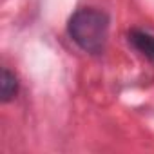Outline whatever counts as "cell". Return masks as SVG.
<instances>
[{
	"mask_svg": "<svg viewBox=\"0 0 154 154\" xmlns=\"http://www.w3.org/2000/svg\"><path fill=\"white\" fill-rule=\"evenodd\" d=\"M67 33L82 51L100 54L109 38V17L94 8L78 9L69 18Z\"/></svg>",
	"mask_w": 154,
	"mask_h": 154,
	"instance_id": "cell-1",
	"label": "cell"
},
{
	"mask_svg": "<svg viewBox=\"0 0 154 154\" xmlns=\"http://www.w3.org/2000/svg\"><path fill=\"white\" fill-rule=\"evenodd\" d=\"M129 44H131L141 56H145L147 60L154 62V36H152L150 33L134 29V31L129 33Z\"/></svg>",
	"mask_w": 154,
	"mask_h": 154,
	"instance_id": "cell-2",
	"label": "cell"
},
{
	"mask_svg": "<svg viewBox=\"0 0 154 154\" xmlns=\"http://www.w3.org/2000/svg\"><path fill=\"white\" fill-rule=\"evenodd\" d=\"M18 93V82H17V76L4 67L2 69V82H0V94H2V102L9 103Z\"/></svg>",
	"mask_w": 154,
	"mask_h": 154,
	"instance_id": "cell-3",
	"label": "cell"
}]
</instances>
